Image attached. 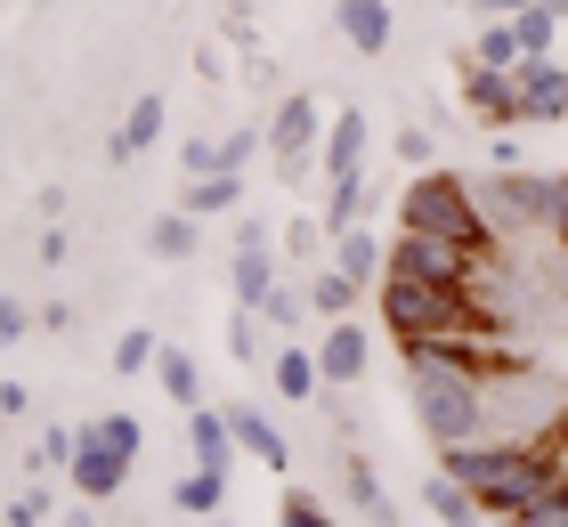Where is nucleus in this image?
Wrapping results in <instances>:
<instances>
[{
	"label": "nucleus",
	"mask_w": 568,
	"mask_h": 527,
	"mask_svg": "<svg viewBox=\"0 0 568 527\" xmlns=\"http://www.w3.org/2000/svg\"><path fill=\"white\" fill-rule=\"evenodd\" d=\"M423 511H430L438 527H487L479 495L463 487V479H447V470H430V479H423Z\"/></svg>",
	"instance_id": "19"
},
{
	"label": "nucleus",
	"mask_w": 568,
	"mask_h": 527,
	"mask_svg": "<svg viewBox=\"0 0 568 527\" xmlns=\"http://www.w3.org/2000/svg\"><path fill=\"white\" fill-rule=\"evenodd\" d=\"M390 146H398V163H415V171H438V139H430L423 122H415V130H398Z\"/></svg>",
	"instance_id": "34"
},
{
	"label": "nucleus",
	"mask_w": 568,
	"mask_h": 527,
	"mask_svg": "<svg viewBox=\"0 0 568 527\" xmlns=\"http://www.w3.org/2000/svg\"><path fill=\"white\" fill-rule=\"evenodd\" d=\"M398 227H430V235H455V244L471 252H504L496 220L479 211V188L463 171H415L398 188Z\"/></svg>",
	"instance_id": "2"
},
{
	"label": "nucleus",
	"mask_w": 568,
	"mask_h": 527,
	"mask_svg": "<svg viewBox=\"0 0 568 527\" xmlns=\"http://www.w3.org/2000/svg\"><path fill=\"white\" fill-rule=\"evenodd\" d=\"M252 195L244 171H203V179H179V211H195V220H236Z\"/></svg>",
	"instance_id": "15"
},
{
	"label": "nucleus",
	"mask_w": 568,
	"mask_h": 527,
	"mask_svg": "<svg viewBox=\"0 0 568 527\" xmlns=\"http://www.w3.org/2000/svg\"><path fill=\"white\" fill-rule=\"evenodd\" d=\"M33 260H41V268H65V260H73V235H65V220H49V227H41Z\"/></svg>",
	"instance_id": "37"
},
{
	"label": "nucleus",
	"mask_w": 568,
	"mask_h": 527,
	"mask_svg": "<svg viewBox=\"0 0 568 527\" xmlns=\"http://www.w3.org/2000/svg\"><path fill=\"white\" fill-rule=\"evenodd\" d=\"M163 130H171V105H163V90H139V98H131V114H122V130L106 139V154H114V163H139V154H154V146H163Z\"/></svg>",
	"instance_id": "11"
},
{
	"label": "nucleus",
	"mask_w": 568,
	"mask_h": 527,
	"mask_svg": "<svg viewBox=\"0 0 568 527\" xmlns=\"http://www.w3.org/2000/svg\"><path fill=\"white\" fill-rule=\"evenodd\" d=\"M366 146H374V122L357 114V105H333V122H325V179H349V171H366Z\"/></svg>",
	"instance_id": "14"
},
{
	"label": "nucleus",
	"mask_w": 568,
	"mask_h": 527,
	"mask_svg": "<svg viewBox=\"0 0 568 527\" xmlns=\"http://www.w3.org/2000/svg\"><path fill=\"white\" fill-rule=\"evenodd\" d=\"M24 333H41V316H33V308H24V301L9 293V301H0V341H9V349H17Z\"/></svg>",
	"instance_id": "36"
},
{
	"label": "nucleus",
	"mask_w": 568,
	"mask_h": 527,
	"mask_svg": "<svg viewBox=\"0 0 568 527\" xmlns=\"http://www.w3.org/2000/svg\"><path fill=\"white\" fill-rule=\"evenodd\" d=\"M374 211H382V179H374V171L325 179V203H317V220H325L333 235H349V227H374Z\"/></svg>",
	"instance_id": "10"
},
{
	"label": "nucleus",
	"mask_w": 568,
	"mask_h": 527,
	"mask_svg": "<svg viewBox=\"0 0 568 527\" xmlns=\"http://www.w3.org/2000/svg\"><path fill=\"white\" fill-rule=\"evenodd\" d=\"M212 527H236V519H212Z\"/></svg>",
	"instance_id": "44"
},
{
	"label": "nucleus",
	"mask_w": 568,
	"mask_h": 527,
	"mask_svg": "<svg viewBox=\"0 0 568 527\" xmlns=\"http://www.w3.org/2000/svg\"><path fill=\"white\" fill-rule=\"evenodd\" d=\"M261 316H268V333H308V316H317L308 308V284H276Z\"/></svg>",
	"instance_id": "29"
},
{
	"label": "nucleus",
	"mask_w": 568,
	"mask_h": 527,
	"mask_svg": "<svg viewBox=\"0 0 568 527\" xmlns=\"http://www.w3.org/2000/svg\"><path fill=\"white\" fill-rule=\"evenodd\" d=\"M73 455H82V422H49V430L33 438V455H24V479H49V470H73Z\"/></svg>",
	"instance_id": "24"
},
{
	"label": "nucleus",
	"mask_w": 568,
	"mask_h": 527,
	"mask_svg": "<svg viewBox=\"0 0 568 527\" xmlns=\"http://www.w3.org/2000/svg\"><path fill=\"white\" fill-rule=\"evenodd\" d=\"M154 382H163V398H171L179 414H195V406H203V374H195V357H187V349H171V341H163V365H154Z\"/></svg>",
	"instance_id": "25"
},
{
	"label": "nucleus",
	"mask_w": 568,
	"mask_h": 527,
	"mask_svg": "<svg viewBox=\"0 0 568 527\" xmlns=\"http://www.w3.org/2000/svg\"><path fill=\"white\" fill-rule=\"evenodd\" d=\"M382 333L390 341H447V333H479V341H504L496 316H487V301L471 293V284H423V276H382Z\"/></svg>",
	"instance_id": "1"
},
{
	"label": "nucleus",
	"mask_w": 568,
	"mask_h": 527,
	"mask_svg": "<svg viewBox=\"0 0 568 527\" xmlns=\"http://www.w3.org/2000/svg\"><path fill=\"white\" fill-rule=\"evenodd\" d=\"M342 495H349L374 527H390V487H382V470H374L366 455H342Z\"/></svg>",
	"instance_id": "23"
},
{
	"label": "nucleus",
	"mask_w": 568,
	"mask_h": 527,
	"mask_svg": "<svg viewBox=\"0 0 568 527\" xmlns=\"http://www.w3.org/2000/svg\"><path fill=\"white\" fill-rule=\"evenodd\" d=\"M236 455H244V438H236V422H227V406H195L187 414V463L236 470Z\"/></svg>",
	"instance_id": "12"
},
{
	"label": "nucleus",
	"mask_w": 568,
	"mask_h": 527,
	"mask_svg": "<svg viewBox=\"0 0 568 527\" xmlns=\"http://www.w3.org/2000/svg\"><path fill=\"white\" fill-rule=\"evenodd\" d=\"M268 389L284 406H317L325 398V374H317V349H301V341H284V349L268 357Z\"/></svg>",
	"instance_id": "17"
},
{
	"label": "nucleus",
	"mask_w": 568,
	"mask_h": 527,
	"mask_svg": "<svg viewBox=\"0 0 568 527\" xmlns=\"http://www.w3.org/2000/svg\"><path fill=\"white\" fill-rule=\"evenodd\" d=\"M220 33L236 41V49H261V41H252V9H244V0H236V9H227V17H220Z\"/></svg>",
	"instance_id": "40"
},
{
	"label": "nucleus",
	"mask_w": 568,
	"mask_h": 527,
	"mask_svg": "<svg viewBox=\"0 0 568 527\" xmlns=\"http://www.w3.org/2000/svg\"><path fill=\"white\" fill-rule=\"evenodd\" d=\"M195 244H203V220H195V211H163V220H146V252L154 260H195Z\"/></svg>",
	"instance_id": "22"
},
{
	"label": "nucleus",
	"mask_w": 568,
	"mask_h": 527,
	"mask_svg": "<svg viewBox=\"0 0 568 527\" xmlns=\"http://www.w3.org/2000/svg\"><path fill=\"white\" fill-rule=\"evenodd\" d=\"M244 82L252 90H276V58H268V49H244Z\"/></svg>",
	"instance_id": "39"
},
{
	"label": "nucleus",
	"mask_w": 568,
	"mask_h": 527,
	"mask_svg": "<svg viewBox=\"0 0 568 527\" xmlns=\"http://www.w3.org/2000/svg\"><path fill=\"white\" fill-rule=\"evenodd\" d=\"M438 9H471V0H438Z\"/></svg>",
	"instance_id": "43"
},
{
	"label": "nucleus",
	"mask_w": 568,
	"mask_h": 527,
	"mask_svg": "<svg viewBox=\"0 0 568 527\" xmlns=\"http://www.w3.org/2000/svg\"><path fill=\"white\" fill-rule=\"evenodd\" d=\"M325 105H317V90H284L276 105H268V163H276V179L284 188H308V179H325Z\"/></svg>",
	"instance_id": "3"
},
{
	"label": "nucleus",
	"mask_w": 568,
	"mask_h": 527,
	"mask_svg": "<svg viewBox=\"0 0 568 527\" xmlns=\"http://www.w3.org/2000/svg\"><path fill=\"white\" fill-rule=\"evenodd\" d=\"M560 9H520V17H511V33H520V58H552V49H560Z\"/></svg>",
	"instance_id": "28"
},
{
	"label": "nucleus",
	"mask_w": 568,
	"mask_h": 527,
	"mask_svg": "<svg viewBox=\"0 0 568 527\" xmlns=\"http://www.w3.org/2000/svg\"><path fill=\"white\" fill-rule=\"evenodd\" d=\"M276 252L308 276V268H325V260H333V227L317 220V211H293V220H284V235H276Z\"/></svg>",
	"instance_id": "20"
},
{
	"label": "nucleus",
	"mask_w": 568,
	"mask_h": 527,
	"mask_svg": "<svg viewBox=\"0 0 568 527\" xmlns=\"http://www.w3.org/2000/svg\"><path fill=\"white\" fill-rule=\"evenodd\" d=\"M276 527H342L308 487H284V504H276Z\"/></svg>",
	"instance_id": "33"
},
{
	"label": "nucleus",
	"mask_w": 568,
	"mask_h": 527,
	"mask_svg": "<svg viewBox=\"0 0 568 527\" xmlns=\"http://www.w3.org/2000/svg\"><path fill=\"white\" fill-rule=\"evenodd\" d=\"M301 284H308V308H317L325 325H333V316H357V301H374L366 284H357V276H342V268H333V260H325V268H308Z\"/></svg>",
	"instance_id": "21"
},
{
	"label": "nucleus",
	"mask_w": 568,
	"mask_h": 527,
	"mask_svg": "<svg viewBox=\"0 0 568 527\" xmlns=\"http://www.w3.org/2000/svg\"><path fill=\"white\" fill-rule=\"evenodd\" d=\"M171 511H179V519H220V511H227V470L187 463V470L171 479Z\"/></svg>",
	"instance_id": "18"
},
{
	"label": "nucleus",
	"mask_w": 568,
	"mask_h": 527,
	"mask_svg": "<svg viewBox=\"0 0 568 527\" xmlns=\"http://www.w3.org/2000/svg\"><path fill=\"white\" fill-rule=\"evenodd\" d=\"M463 105L487 122V130H511L520 122V82H511L504 65H479V58H463Z\"/></svg>",
	"instance_id": "7"
},
{
	"label": "nucleus",
	"mask_w": 568,
	"mask_h": 527,
	"mask_svg": "<svg viewBox=\"0 0 568 527\" xmlns=\"http://www.w3.org/2000/svg\"><path fill=\"white\" fill-rule=\"evenodd\" d=\"M333 268L357 276L366 293H382V276H390V235H382V227H349V235H333Z\"/></svg>",
	"instance_id": "16"
},
{
	"label": "nucleus",
	"mask_w": 568,
	"mask_h": 527,
	"mask_svg": "<svg viewBox=\"0 0 568 527\" xmlns=\"http://www.w3.org/2000/svg\"><path fill=\"white\" fill-rule=\"evenodd\" d=\"M276 235H261V244H236V260H227V293H236V308H268L276 293Z\"/></svg>",
	"instance_id": "13"
},
{
	"label": "nucleus",
	"mask_w": 568,
	"mask_h": 527,
	"mask_svg": "<svg viewBox=\"0 0 568 527\" xmlns=\"http://www.w3.org/2000/svg\"><path fill=\"white\" fill-rule=\"evenodd\" d=\"M317 374H325V389H357L374 374V325H357V316L317 325Z\"/></svg>",
	"instance_id": "4"
},
{
	"label": "nucleus",
	"mask_w": 568,
	"mask_h": 527,
	"mask_svg": "<svg viewBox=\"0 0 568 527\" xmlns=\"http://www.w3.org/2000/svg\"><path fill=\"white\" fill-rule=\"evenodd\" d=\"M131 455H114L106 438H82V455H73V470H65V487L82 495V504H114L122 487H131Z\"/></svg>",
	"instance_id": "6"
},
{
	"label": "nucleus",
	"mask_w": 568,
	"mask_h": 527,
	"mask_svg": "<svg viewBox=\"0 0 568 527\" xmlns=\"http://www.w3.org/2000/svg\"><path fill=\"white\" fill-rule=\"evenodd\" d=\"M536 527H568V511H545V519H536Z\"/></svg>",
	"instance_id": "42"
},
{
	"label": "nucleus",
	"mask_w": 568,
	"mask_h": 527,
	"mask_svg": "<svg viewBox=\"0 0 568 527\" xmlns=\"http://www.w3.org/2000/svg\"><path fill=\"white\" fill-rule=\"evenodd\" d=\"M58 527H106V504H82V495H73V504L58 511Z\"/></svg>",
	"instance_id": "41"
},
{
	"label": "nucleus",
	"mask_w": 568,
	"mask_h": 527,
	"mask_svg": "<svg viewBox=\"0 0 568 527\" xmlns=\"http://www.w3.org/2000/svg\"><path fill=\"white\" fill-rule=\"evenodd\" d=\"M227 357H236V365L276 357V349H268V316H261V308H227Z\"/></svg>",
	"instance_id": "26"
},
{
	"label": "nucleus",
	"mask_w": 568,
	"mask_h": 527,
	"mask_svg": "<svg viewBox=\"0 0 568 527\" xmlns=\"http://www.w3.org/2000/svg\"><path fill=\"white\" fill-rule=\"evenodd\" d=\"M471 58H479V65H504V73L520 65V33H511V17H487V24H479Z\"/></svg>",
	"instance_id": "31"
},
{
	"label": "nucleus",
	"mask_w": 568,
	"mask_h": 527,
	"mask_svg": "<svg viewBox=\"0 0 568 527\" xmlns=\"http://www.w3.org/2000/svg\"><path fill=\"white\" fill-rule=\"evenodd\" d=\"M82 438H106L114 455H131V463H139V446H146V422H139V414H98V422H82Z\"/></svg>",
	"instance_id": "32"
},
{
	"label": "nucleus",
	"mask_w": 568,
	"mask_h": 527,
	"mask_svg": "<svg viewBox=\"0 0 568 527\" xmlns=\"http://www.w3.org/2000/svg\"><path fill=\"white\" fill-rule=\"evenodd\" d=\"M227 422H236V438H244V455L261 463V470H293V438H284V422L268 406H252V398H227Z\"/></svg>",
	"instance_id": "9"
},
{
	"label": "nucleus",
	"mask_w": 568,
	"mask_h": 527,
	"mask_svg": "<svg viewBox=\"0 0 568 527\" xmlns=\"http://www.w3.org/2000/svg\"><path fill=\"white\" fill-rule=\"evenodd\" d=\"M163 365V341H154V325H122V341H114V374L131 382V374H154Z\"/></svg>",
	"instance_id": "27"
},
{
	"label": "nucleus",
	"mask_w": 568,
	"mask_h": 527,
	"mask_svg": "<svg viewBox=\"0 0 568 527\" xmlns=\"http://www.w3.org/2000/svg\"><path fill=\"white\" fill-rule=\"evenodd\" d=\"M333 24H342V41L357 49V58H390V41H398V9L390 0H333Z\"/></svg>",
	"instance_id": "8"
},
{
	"label": "nucleus",
	"mask_w": 568,
	"mask_h": 527,
	"mask_svg": "<svg viewBox=\"0 0 568 527\" xmlns=\"http://www.w3.org/2000/svg\"><path fill=\"white\" fill-rule=\"evenodd\" d=\"M0 414H9V422H24V414H33V382H0Z\"/></svg>",
	"instance_id": "38"
},
{
	"label": "nucleus",
	"mask_w": 568,
	"mask_h": 527,
	"mask_svg": "<svg viewBox=\"0 0 568 527\" xmlns=\"http://www.w3.org/2000/svg\"><path fill=\"white\" fill-rule=\"evenodd\" d=\"M58 519V487L49 479H24L17 495H9V527H49Z\"/></svg>",
	"instance_id": "30"
},
{
	"label": "nucleus",
	"mask_w": 568,
	"mask_h": 527,
	"mask_svg": "<svg viewBox=\"0 0 568 527\" xmlns=\"http://www.w3.org/2000/svg\"><path fill=\"white\" fill-rule=\"evenodd\" d=\"M511 82H520V122H568V65L560 58H520L511 65Z\"/></svg>",
	"instance_id": "5"
},
{
	"label": "nucleus",
	"mask_w": 568,
	"mask_h": 527,
	"mask_svg": "<svg viewBox=\"0 0 568 527\" xmlns=\"http://www.w3.org/2000/svg\"><path fill=\"white\" fill-rule=\"evenodd\" d=\"M203 171H227L220 163V139H187V146H179V179H203Z\"/></svg>",
	"instance_id": "35"
}]
</instances>
